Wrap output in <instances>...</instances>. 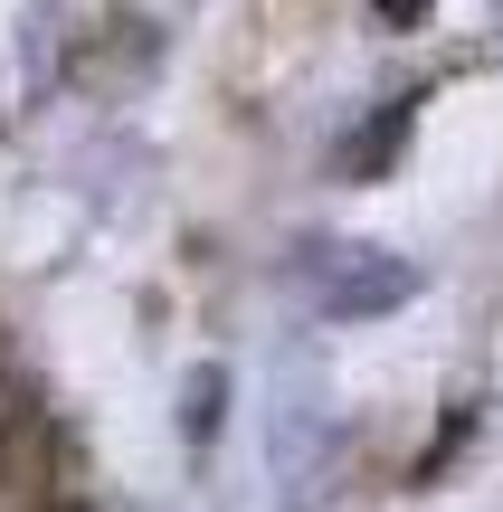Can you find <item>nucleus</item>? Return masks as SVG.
<instances>
[{
  "label": "nucleus",
  "instance_id": "obj_4",
  "mask_svg": "<svg viewBox=\"0 0 503 512\" xmlns=\"http://www.w3.org/2000/svg\"><path fill=\"white\" fill-rule=\"evenodd\" d=\"M371 10H380V29H418V19H428L437 0H371Z\"/></svg>",
  "mask_w": 503,
  "mask_h": 512
},
{
  "label": "nucleus",
  "instance_id": "obj_1",
  "mask_svg": "<svg viewBox=\"0 0 503 512\" xmlns=\"http://www.w3.org/2000/svg\"><path fill=\"white\" fill-rule=\"evenodd\" d=\"M418 294V266L390 247H323V313L333 323H371V313H399Z\"/></svg>",
  "mask_w": 503,
  "mask_h": 512
},
{
  "label": "nucleus",
  "instance_id": "obj_3",
  "mask_svg": "<svg viewBox=\"0 0 503 512\" xmlns=\"http://www.w3.org/2000/svg\"><path fill=\"white\" fill-rule=\"evenodd\" d=\"M219 418H228V370H190V389H181V437L209 446V437H219Z\"/></svg>",
  "mask_w": 503,
  "mask_h": 512
},
{
  "label": "nucleus",
  "instance_id": "obj_2",
  "mask_svg": "<svg viewBox=\"0 0 503 512\" xmlns=\"http://www.w3.org/2000/svg\"><path fill=\"white\" fill-rule=\"evenodd\" d=\"M409 114H418V95L380 105V114H371V133H361V143H342V181H380V171L399 162V143H409Z\"/></svg>",
  "mask_w": 503,
  "mask_h": 512
}]
</instances>
